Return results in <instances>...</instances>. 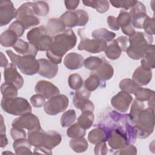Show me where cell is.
Segmentation results:
<instances>
[{
  "label": "cell",
  "mask_w": 155,
  "mask_h": 155,
  "mask_svg": "<svg viewBox=\"0 0 155 155\" xmlns=\"http://www.w3.org/2000/svg\"><path fill=\"white\" fill-rule=\"evenodd\" d=\"M77 38L71 29H66L63 32L52 37V42L46 52V56L51 62L59 64L65 53L76 45Z\"/></svg>",
  "instance_id": "cell-1"
},
{
  "label": "cell",
  "mask_w": 155,
  "mask_h": 155,
  "mask_svg": "<svg viewBox=\"0 0 155 155\" xmlns=\"http://www.w3.org/2000/svg\"><path fill=\"white\" fill-rule=\"evenodd\" d=\"M130 45L126 51L128 56L134 60L143 57L146 50L153 43V37L145 33L135 31L128 38Z\"/></svg>",
  "instance_id": "cell-2"
},
{
  "label": "cell",
  "mask_w": 155,
  "mask_h": 155,
  "mask_svg": "<svg viewBox=\"0 0 155 155\" xmlns=\"http://www.w3.org/2000/svg\"><path fill=\"white\" fill-rule=\"evenodd\" d=\"M139 139L147 138L153 133L154 128V110L151 108L143 109L138 115L133 125Z\"/></svg>",
  "instance_id": "cell-3"
},
{
  "label": "cell",
  "mask_w": 155,
  "mask_h": 155,
  "mask_svg": "<svg viewBox=\"0 0 155 155\" xmlns=\"http://www.w3.org/2000/svg\"><path fill=\"white\" fill-rule=\"evenodd\" d=\"M6 53L10 59L20 71L24 74L31 76L38 73L39 69V63L33 55H24L22 56L14 53L12 50H8Z\"/></svg>",
  "instance_id": "cell-4"
},
{
  "label": "cell",
  "mask_w": 155,
  "mask_h": 155,
  "mask_svg": "<svg viewBox=\"0 0 155 155\" xmlns=\"http://www.w3.org/2000/svg\"><path fill=\"white\" fill-rule=\"evenodd\" d=\"M27 39L39 51H47L52 42V37L44 25H40L28 31Z\"/></svg>",
  "instance_id": "cell-5"
},
{
  "label": "cell",
  "mask_w": 155,
  "mask_h": 155,
  "mask_svg": "<svg viewBox=\"0 0 155 155\" xmlns=\"http://www.w3.org/2000/svg\"><path fill=\"white\" fill-rule=\"evenodd\" d=\"M1 105L5 112L15 116H21L31 112L30 104L23 97H16L7 99L2 97Z\"/></svg>",
  "instance_id": "cell-6"
},
{
  "label": "cell",
  "mask_w": 155,
  "mask_h": 155,
  "mask_svg": "<svg viewBox=\"0 0 155 155\" xmlns=\"http://www.w3.org/2000/svg\"><path fill=\"white\" fill-rule=\"evenodd\" d=\"M101 127L105 130L107 135V141L113 150H119L127 144V136L124 125L122 127L117 125H113L111 127L103 125Z\"/></svg>",
  "instance_id": "cell-7"
},
{
  "label": "cell",
  "mask_w": 155,
  "mask_h": 155,
  "mask_svg": "<svg viewBox=\"0 0 155 155\" xmlns=\"http://www.w3.org/2000/svg\"><path fill=\"white\" fill-rule=\"evenodd\" d=\"M33 2H26L22 4L16 12L15 18L25 27V30L40 24V19L35 16L33 8Z\"/></svg>",
  "instance_id": "cell-8"
},
{
  "label": "cell",
  "mask_w": 155,
  "mask_h": 155,
  "mask_svg": "<svg viewBox=\"0 0 155 155\" xmlns=\"http://www.w3.org/2000/svg\"><path fill=\"white\" fill-rule=\"evenodd\" d=\"M60 19L66 27L73 28L76 26L85 25L88 21L89 16L86 11L79 9L65 12L61 16Z\"/></svg>",
  "instance_id": "cell-9"
},
{
  "label": "cell",
  "mask_w": 155,
  "mask_h": 155,
  "mask_svg": "<svg viewBox=\"0 0 155 155\" xmlns=\"http://www.w3.org/2000/svg\"><path fill=\"white\" fill-rule=\"evenodd\" d=\"M69 104L68 98L64 94H57L46 102L44 105V111L48 115H56L64 111Z\"/></svg>",
  "instance_id": "cell-10"
},
{
  "label": "cell",
  "mask_w": 155,
  "mask_h": 155,
  "mask_svg": "<svg viewBox=\"0 0 155 155\" xmlns=\"http://www.w3.org/2000/svg\"><path fill=\"white\" fill-rule=\"evenodd\" d=\"M12 127L27 129L28 131L41 130V124L38 117L31 112L27 113L13 119Z\"/></svg>",
  "instance_id": "cell-11"
},
{
  "label": "cell",
  "mask_w": 155,
  "mask_h": 155,
  "mask_svg": "<svg viewBox=\"0 0 155 155\" xmlns=\"http://www.w3.org/2000/svg\"><path fill=\"white\" fill-rule=\"evenodd\" d=\"M78 33L81 38L78 47L79 50H85L91 53H98L106 49L107 43L105 41L96 39H90L82 36L80 33Z\"/></svg>",
  "instance_id": "cell-12"
},
{
  "label": "cell",
  "mask_w": 155,
  "mask_h": 155,
  "mask_svg": "<svg viewBox=\"0 0 155 155\" xmlns=\"http://www.w3.org/2000/svg\"><path fill=\"white\" fill-rule=\"evenodd\" d=\"M129 13L131 17V24L133 27L142 28L143 22L148 16L146 7L143 4L137 1L136 4L131 8Z\"/></svg>",
  "instance_id": "cell-13"
},
{
  "label": "cell",
  "mask_w": 155,
  "mask_h": 155,
  "mask_svg": "<svg viewBox=\"0 0 155 155\" xmlns=\"http://www.w3.org/2000/svg\"><path fill=\"white\" fill-rule=\"evenodd\" d=\"M4 76L5 82L12 84L18 89H20L24 85V79L18 73L16 66L13 63H10L4 68Z\"/></svg>",
  "instance_id": "cell-14"
},
{
  "label": "cell",
  "mask_w": 155,
  "mask_h": 155,
  "mask_svg": "<svg viewBox=\"0 0 155 155\" xmlns=\"http://www.w3.org/2000/svg\"><path fill=\"white\" fill-rule=\"evenodd\" d=\"M132 101L133 97L130 94L121 91L111 98V104L118 111L125 113L129 109Z\"/></svg>",
  "instance_id": "cell-15"
},
{
  "label": "cell",
  "mask_w": 155,
  "mask_h": 155,
  "mask_svg": "<svg viewBox=\"0 0 155 155\" xmlns=\"http://www.w3.org/2000/svg\"><path fill=\"white\" fill-rule=\"evenodd\" d=\"M16 10L11 1L0 2V25H6L16 16Z\"/></svg>",
  "instance_id": "cell-16"
},
{
  "label": "cell",
  "mask_w": 155,
  "mask_h": 155,
  "mask_svg": "<svg viewBox=\"0 0 155 155\" xmlns=\"http://www.w3.org/2000/svg\"><path fill=\"white\" fill-rule=\"evenodd\" d=\"M35 92L41 94L45 99H49L51 97L59 94V89L51 82L45 81H39L35 87Z\"/></svg>",
  "instance_id": "cell-17"
},
{
  "label": "cell",
  "mask_w": 155,
  "mask_h": 155,
  "mask_svg": "<svg viewBox=\"0 0 155 155\" xmlns=\"http://www.w3.org/2000/svg\"><path fill=\"white\" fill-rule=\"evenodd\" d=\"M39 69L38 73L47 79H52L54 78L58 71V66L51 62L48 59H39Z\"/></svg>",
  "instance_id": "cell-18"
},
{
  "label": "cell",
  "mask_w": 155,
  "mask_h": 155,
  "mask_svg": "<svg viewBox=\"0 0 155 155\" xmlns=\"http://www.w3.org/2000/svg\"><path fill=\"white\" fill-rule=\"evenodd\" d=\"M151 69L142 67H138L134 71L132 79L139 86H145L148 85L152 79Z\"/></svg>",
  "instance_id": "cell-19"
},
{
  "label": "cell",
  "mask_w": 155,
  "mask_h": 155,
  "mask_svg": "<svg viewBox=\"0 0 155 155\" xmlns=\"http://www.w3.org/2000/svg\"><path fill=\"white\" fill-rule=\"evenodd\" d=\"M117 19L122 32L125 35L130 36L135 33L134 28L131 24V15L127 10H121Z\"/></svg>",
  "instance_id": "cell-20"
},
{
  "label": "cell",
  "mask_w": 155,
  "mask_h": 155,
  "mask_svg": "<svg viewBox=\"0 0 155 155\" xmlns=\"http://www.w3.org/2000/svg\"><path fill=\"white\" fill-rule=\"evenodd\" d=\"M84 62L83 56L75 52L68 53L64 59V64L65 67L71 70L81 68L83 66Z\"/></svg>",
  "instance_id": "cell-21"
},
{
  "label": "cell",
  "mask_w": 155,
  "mask_h": 155,
  "mask_svg": "<svg viewBox=\"0 0 155 155\" xmlns=\"http://www.w3.org/2000/svg\"><path fill=\"white\" fill-rule=\"evenodd\" d=\"M91 73L96 74L100 81H105L110 80L113 76L114 68L108 62L103 59V62L100 67L95 71L91 72Z\"/></svg>",
  "instance_id": "cell-22"
},
{
  "label": "cell",
  "mask_w": 155,
  "mask_h": 155,
  "mask_svg": "<svg viewBox=\"0 0 155 155\" xmlns=\"http://www.w3.org/2000/svg\"><path fill=\"white\" fill-rule=\"evenodd\" d=\"M13 47L18 53L23 55H33L36 56L38 51L33 45L21 39H18Z\"/></svg>",
  "instance_id": "cell-23"
},
{
  "label": "cell",
  "mask_w": 155,
  "mask_h": 155,
  "mask_svg": "<svg viewBox=\"0 0 155 155\" xmlns=\"http://www.w3.org/2000/svg\"><path fill=\"white\" fill-rule=\"evenodd\" d=\"M61 140V136L58 132L54 131H45L44 143L42 147L51 150L58 145Z\"/></svg>",
  "instance_id": "cell-24"
},
{
  "label": "cell",
  "mask_w": 155,
  "mask_h": 155,
  "mask_svg": "<svg viewBox=\"0 0 155 155\" xmlns=\"http://www.w3.org/2000/svg\"><path fill=\"white\" fill-rule=\"evenodd\" d=\"M107 139V133L101 126H98L97 128L91 130L88 135V140L91 143L95 145L101 142H106Z\"/></svg>",
  "instance_id": "cell-25"
},
{
  "label": "cell",
  "mask_w": 155,
  "mask_h": 155,
  "mask_svg": "<svg viewBox=\"0 0 155 155\" xmlns=\"http://www.w3.org/2000/svg\"><path fill=\"white\" fill-rule=\"evenodd\" d=\"M45 27L50 35L59 34L63 32L66 27L60 18H50Z\"/></svg>",
  "instance_id": "cell-26"
},
{
  "label": "cell",
  "mask_w": 155,
  "mask_h": 155,
  "mask_svg": "<svg viewBox=\"0 0 155 155\" xmlns=\"http://www.w3.org/2000/svg\"><path fill=\"white\" fill-rule=\"evenodd\" d=\"M31 145L26 138L15 140L13 143V148L15 150L16 154H31L30 150Z\"/></svg>",
  "instance_id": "cell-27"
},
{
  "label": "cell",
  "mask_w": 155,
  "mask_h": 155,
  "mask_svg": "<svg viewBox=\"0 0 155 155\" xmlns=\"http://www.w3.org/2000/svg\"><path fill=\"white\" fill-rule=\"evenodd\" d=\"M141 66L150 69L154 68V45L153 44H150L146 50L141 59Z\"/></svg>",
  "instance_id": "cell-28"
},
{
  "label": "cell",
  "mask_w": 155,
  "mask_h": 155,
  "mask_svg": "<svg viewBox=\"0 0 155 155\" xmlns=\"http://www.w3.org/2000/svg\"><path fill=\"white\" fill-rule=\"evenodd\" d=\"M18 36L11 30L3 31L0 36V41L2 46L5 47H13L18 41Z\"/></svg>",
  "instance_id": "cell-29"
},
{
  "label": "cell",
  "mask_w": 155,
  "mask_h": 155,
  "mask_svg": "<svg viewBox=\"0 0 155 155\" xmlns=\"http://www.w3.org/2000/svg\"><path fill=\"white\" fill-rule=\"evenodd\" d=\"M45 131L42 129L38 130L28 131V140L30 144L35 147H42L44 143Z\"/></svg>",
  "instance_id": "cell-30"
},
{
  "label": "cell",
  "mask_w": 155,
  "mask_h": 155,
  "mask_svg": "<svg viewBox=\"0 0 155 155\" xmlns=\"http://www.w3.org/2000/svg\"><path fill=\"white\" fill-rule=\"evenodd\" d=\"M94 120V115L93 111H83L78 118V124L84 129H89L93 125Z\"/></svg>",
  "instance_id": "cell-31"
},
{
  "label": "cell",
  "mask_w": 155,
  "mask_h": 155,
  "mask_svg": "<svg viewBox=\"0 0 155 155\" xmlns=\"http://www.w3.org/2000/svg\"><path fill=\"white\" fill-rule=\"evenodd\" d=\"M104 51L106 56L108 59L111 60H115L120 56L122 50L116 39H113L112 42L109 45H107Z\"/></svg>",
  "instance_id": "cell-32"
},
{
  "label": "cell",
  "mask_w": 155,
  "mask_h": 155,
  "mask_svg": "<svg viewBox=\"0 0 155 155\" xmlns=\"http://www.w3.org/2000/svg\"><path fill=\"white\" fill-rule=\"evenodd\" d=\"M91 36L96 39H99L107 42H110L113 40L116 36V34L114 32L108 31L106 28H99L96 29L91 33Z\"/></svg>",
  "instance_id": "cell-33"
},
{
  "label": "cell",
  "mask_w": 155,
  "mask_h": 155,
  "mask_svg": "<svg viewBox=\"0 0 155 155\" xmlns=\"http://www.w3.org/2000/svg\"><path fill=\"white\" fill-rule=\"evenodd\" d=\"M145 105L143 102L137 99L134 100L130 109V114H128L129 120L131 124L134 125L139 114L144 109Z\"/></svg>",
  "instance_id": "cell-34"
},
{
  "label": "cell",
  "mask_w": 155,
  "mask_h": 155,
  "mask_svg": "<svg viewBox=\"0 0 155 155\" xmlns=\"http://www.w3.org/2000/svg\"><path fill=\"white\" fill-rule=\"evenodd\" d=\"M82 3L87 7L94 8L97 12L101 13H105L108 11L110 4L108 1H83Z\"/></svg>",
  "instance_id": "cell-35"
},
{
  "label": "cell",
  "mask_w": 155,
  "mask_h": 155,
  "mask_svg": "<svg viewBox=\"0 0 155 155\" xmlns=\"http://www.w3.org/2000/svg\"><path fill=\"white\" fill-rule=\"evenodd\" d=\"M70 147L76 153H84L85 152L88 147L87 140L83 137L79 138H71L69 142Z\"/></svg>",
  "instance_id": "cell-36"
},
{
  "label": "cell",
  "mask_w": 155,
  "mask_h": 155,
  "mask_svg": "<svg viewBox=\"0 0 155 155\" xmlns=\"http://www.w3.org/2000/svg\"><path fill=\"white\" fill-rule=\"evenodd\" d=\"M119 86L121 91L129 94H134L139 87H141L135 82H134L133 79L129 78L122 79L119 82Z\"/></svg>",
  "instance_id": "cell-37"
},
{
  "label": "cell",
  "mask_w": 155,
  "mask_h": 155,
  "mask_svg": "<svg viewBox=\"0 0 155 155\" xmlns=\"http://www.w3.org/2000/svg\"><path fill=\"white\" fill-rule=\"evenodd\" d=\"M18 88L12 84L5 82L1 85V91L3 98H13L18 96Z\"/></svg>",
  "instance_id": "cell-38"
},
{
  "label": "cell",
  "mask_w": 155,
  "mask_h": 155,
  "mask_svg": "<svg viewBox=\"0 0 155 155\" xmlns=\"http://www.w3.org/2000/svg\"><path fill=\"white\" fill-rule=\"evenodd\" d=\"M32 8L35 15L39 16H46L49 12V6L48 4L43 1L33 2Z\"/></svg>",
  "instance_id": "cell-39"
},
{
  "label": "cell",
  "mask_w": 155,
  "mask_h": 155,
  "mask_svg": "<svg viewBox=\"0 0 155 155\" xmlns=\"http://www.w3.org/2000/svg\"><path fill=\"white\" fill-rule=\"evenodd\" d=\"M76 119V112L74 110H68L64 112L61 117V125L62 127H68L71 125Z\"/></svg>",
  "instance_id": "cell-40"
},
{
  "label": "cell",
  "mask_w": 155,
  "mask_h": 155,
  "mask_svg": "<svg viewBox=\"0 0 155 155\" xmlns=\"http://www.w3.org/2000/svg\"><path fill=\"white\" fill-rule=\"evenodd\" d=\"M67 134L70 138L83 137L85 135V130L82 128L77 122L68 128Z\"/></svg>",
  "instance_id": "cell-41"
},
{
  "label": "cell",
  "mask_w": 155,
  "mask_h": 155,
  "mask_svg": "<svg viewBox=\"0 0 155 155\" xmlns=\"http://www.w3.org/2000/svg\"><path fill=\"white\" fill-rule=\"evenodd\" d=\"M136 99L143 102L148 101L152 97L154 96V91L149 88L139 87L134 93Z\"/></svg>",
  "instance_id": "cell-42"
},
{
  "label": "cell",
  "mask_w": 155,
  "mask_h": 155,
  "mask_svg": "<svg viewBox=\"0 0 155 155\" xmlns=\"http://www.w3.org/2000/svg\"><path fill=\"white\" fill-rule=\"evenodd\" d=\"M73 102L74 105L82 111L87 110L93 111L94 110V105L93 103L89 99L80 100L73 97Z\"/></svg>",
  "instance_id": "cell-43"
},
{
  "label": "cell",
  "mask_w": 155,
  "mask_h": 155,
  "mask_svg": "<svg viewBox=\"0 0 155 155\" xmlns=\"http://www.w3.org/2000/svg\"><path fill=\"white\" fill-rule=\"evenodd\" d=\"M103 62V59L96 56H90L84 60L85 67L92 71L97 70Z\"/></svg>",
  "instance_id": "cell-44"
},
{
  "label": "cell",
  "mask_w": 155,
  "mask_h": 155,
  "mask_svg": "<svg viewBox=\"0 0 155 155\" xmlns=\"http://www.w3.org/2000/svg\"><path fill=\"white\" fill-rule=\"evenodd\" d=\"M68 82L70 88L74 90H78L82 88L84 84L82 77L78 73L70 74L68 77Z\"/></svg>",
  "instance_id": "cell-45"
},
{
  "label": "cell",
  "mask_w": 155,
  "mask_h": 155,
  "mask_svg": "<svg viewBox=\"0 0 155 155\" xmlns=\"http://www.w3.org/2000/svg\"><path fill=\"white\" fill-rule=\"evenodd\" d=\"M100 79L94 74L91 73L90 76L85 81L84 87L90 91H93L96 90L100 85Z\"/></svg>",
  "instance_id": "cell-46"
},
{
  "label": "cell",
  "mask_w": 155,
  "mask_h": 155,
  "mask_svg": "<svg viewBox=\"0 0 155 155\" xmlns=\"http://www.w3.org/2000/svg\"><path fill=\"white\" fill-rule=\"evenodd\" d=\"M137 2L134 0L127 1H110L111 5L116 8H124L125 10L132 8Z\"/></svg>",
  "instance_id": "cell-47"
},
{
  "label": "cell",
  "mask_w": 155,
  "mask_h": 155,
  "mask_svg": "<svg viewBox=\"0 0 155 155\" xmlns=\"http://www.w3.org/2000/svg\"><path fill=\"white\" fill-rule=\"evenodd\" d=\"M142 28L145 33L152 36L154 35V18H150L148 16L143 22Z\"/></svg>",
  "instance_id": "cell-48"
},
{
  "label": "cell",
  "mask_w": 155,
  "mask_h": 155,
  "mask_svg": "<svg viewBox=\"0 0 155 155\" xmlns=\"http://www.w3.org/2000/svg\"><path fill=\"white\" fill-rule=\"evenodd\" d=\"M8 29L14 31L18 37H21L23 35L24 31L25 30V27L22 24V23L17 20L13 22L10 25Z\"/></svg>",
  "instance_id": "cell-49"
},
{
  "label": "cell",
  "mask_w": 155,
  "mask_h": 155,
  "mask_svg": "<svg viewBox=\"0 0 155 155\" xmlns=\"http://www.w3.org/2000/svg\"><path fill=\"white\" fill-rule=\"evenodd\" d=\"M137 154V148L132 144L128 143L124 145L122 148L119 149L117 151L114 153V154Z\"/></svg>",
  "instance_id": "cell-50"
},
{
  "label": "cell",
  "mask_w": 155,
  "mask_h": 155,
  "mask_svg": "<svg viewBox=\"0 0 155 155\" xmlns=\"http://www.w3.org/2000/svg\"><path fill=\"white\" fill-rule=\"evenodd\" d=\"M30 102L35 108H40L45 104V98L41 94H36L30 97Z\"/></svg>",
  "instance_id": "cell-51"
},
{
  "label": "cell",
  "mask_w": 155,
  "mask_h": 155,
  "mask_svg": "<svg viewBox=\"0 0 155 155\" xmlns=\"http://www.w3.org/2000/svg\"><path fill=\"white\" fill-rule=\"evenodd\" d=\"M10 135L13 140L26 138V133L23 128L13 127L10 130Z\"/></svg>",
  "instance_id": "cell-52"
},
{
  "label": "cell",
  "mask_w": 155,
  "mask_h": 155,
  "mask_svg": "<svg viewBox=\"0 0 155 155\" xmlns=\"http://www.w3.org/2000/svg\"><path fill=\"white\" fill-rule=\"evenodd\" d=\"M91 95V91L87 90L85 87L76 90L74 96L73 97L80 99V100H85V99H88L90 96Z\"/></svg>",
  "instance_id": "cell-53"
},
{
  "label": "cell",
  "mask_w": 155,
  "mask_h": 155,
  "mask_svg": "<svg viewBox=\"0 0 155 155\" xmlns=\"http://www.w3.org/2000/svg\"><path fill=\"white\" fill-rule=\"evenodd\" d=\"M108 148L105 141L101 142L96 144L94 147V154L96 155H104L107 154Z\"/></svg>",
  "instance_id": "cell-54"
},
{
  "label": "cell",
  "mask_w": 155,
  "mask_h": 155,
  "mask_svg": "<svg viewBox=\"0 0 155 155\" xmlns=\"http://www.w3.org/2000/svg\"><path fill=\"white\" fill-rule=\"evenodd\" d=\"M107 23L109 27L114 31H117L119 30L120 26L119 25L117 18L113 16H109L107 18Z\"/></svg>",
  "instance_id": "cell-55"
},
{
  "label": "cell",
  "mask_w": 155,
  "mask_h": 155,
  "mask_svg": "<svg viewBox=\"0 0 155 155\" xmlns=\"http://www.w3.org/2000/svg\"><path fill=\"white\" fill-rule=\"evenodd\" d=\"M116 41H117V44L121 48L122 51L126 52L127 48L129 45H128V42H129L128 38L125 36H121L118 37L117 39H116Z\"/></svg>",
  "instance_id": "cell-56"
},
{
  "label": "cell",
  "mask_w": 155,
  "mask_h": 155,
  "mask_svg": "<svg viewBox=\"0 0 155 155\" xmlns=\"http://www.w3.org/2000/svg\"><path fill=\"white\" fill-rule=\"evenodd\" d=\"M65 5L67 9L69 11L74 10L76 7L79 5V1H71V0H66L64 1Z\"/></svg>",
  "instance_id": "cell-57"
},
{
  "label": "cell",
  "mask_w": 155,
  "mask_h": 155,
  "mask_svg": "<svg viewBox=\"0 0 155 155\" xmlns=\"http://www.w3.org/2000/svg\"><path fill=\"white\" fill-rule=\"evenodd\" d=\"M33 153L35 154H51L52 151L51 150L47 149L43 147H35L33 151Z\"/></svg>",
  "instance_id": "cell-58"
},
{
  "label": "cell",
  "mask_w": 155,
  "mask_h": 155,
  "mask_svg": "<svg viewBox=\"0 0 155 155\" xmlns=\"http://www.w3.org/2000/svg\"><path fill=\"white\" fill-rule=\"evenodd\" d=\"M8 64V60L3 54L2 52H1V67H5Z\"/></svg>",
  "instance_id": "cell-59"
},
{
  "label": "cell",
  "mask_w": 155,
  "mask_h": 155,
  "mask_svg": "<svg viewBox=\"0 0 155 155\" xmlns=\"http://www.w3.org/2000/svg\"><path fill=\"white\" fill-rule=\"evenodd\" d=\"M8 144V139L5 134H1V147L4 148Z\"/></svg>",
  "instance_id": "cell-60"
},
{
  "label": "cell",
  "mask_w": 155,
  "mask_h": 155,
  "mask_svg": "<svg viewBox=\"0 0 155 155\" xmlns=\"http://www.w3.org/2000/svg\"><path fill=\"white\" fill-rule=\"evenodd\" d=\"M5 125L4 123V119L2 115H1V134H5Z\"/></svg>",
  "instance_id": "cell-61"
},
{
  "label": "cell",
  "mask_w": 155,
  "mask_h": 155,
  "mask_svg": "<svg viewBox=\"0 0 155 155\" xmlns=\"http://www.w3.org/2000/svg\"><path fill=\"white\" fill-rule=\"evenodd\" d=\"M148 101V104L149 108H151L154 110V96L152 97Z\"/></svg>",
  "instance_id": "cell-62"
},
{
  "label": "cell",
  "mask_w": 155,
  "mask_h": 155,
  "mask_svg": "<svg viewBox=\"0 0 155 155\" xmlns=\"http://www.w3.org/2000/svg\"><path fill=\"white\" fill-rule=\"evenodd\" d=\"M6 153H11V154H13V153H12V152H10V151H4V152L2 153V154H6Z\"/></svg>",
  "instance_id": "cell-63"
}]
</instances>
